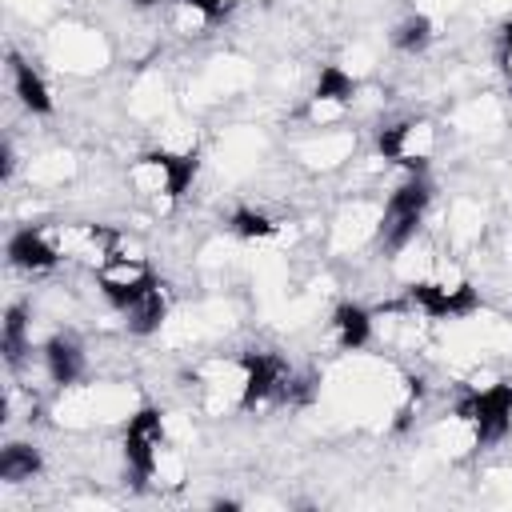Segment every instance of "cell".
I'll list each match as a JSON object with an SVG mask.
<instances>
[{
	"label": "cell",
	"mask_w": 512,
	"mask_h": 512,
	"mask_svg": "<svg viewBox=\"0 0 512 512\" xmlns=\"http://www.w3.org/2000/svg\"><path fill=\"white\" fill-rule=\"evenodd\" d=\"M196 172H200L196 148H168V144H160V148H148V152L128 160L124 184L132 188V196H140V200H148L156 208H168V204L184 200V192L192 188Z\"/></svg>",
	"instance_id": "cell-1"
},
{
	"label": "cell",
	"mask_w": 512,
	"mask_h": 512,
	"mask_svg": "<svg viewBox=\"0 0 512 512\" xmlns=\"http://www.w3.org/2000/svg\"><path fill=\"white\" fill-rule=\"evenodd\" d=\"M244 388H248V360L236 356H204L188 368V392L192 404L204 416H228L244 412Z\"/></svg>",
	"instance_id": "cell-2"
},
{
	"label": "cell",
	"mask_w": 512,
	"mask_h": 512,
	"mask_svg": "<svg viewBox=\"0 0 512 512\" xmlns=\"http://www.w3.org/2000/svg\"><path fill=\"white\" fill-rule=\"evenodd\" d=\"M428 208H432V184L424 180V172H404L396 180V188L384 192V212H380V236H376V244L388 256H396L408 240H416L424 232Z\"/></svg>",
	"instance_id": "cell-3"
},
{
	"label": "cell",
	"mask_w": 512,
	"mask_h": 512,
	"mask_svg": "<svg viewBox=\"0 0 512 512\" xmlns=\"http://www.w3.org/2000/svg\"><path fill=\"white\" fill-rule=\"evenodd\" d=\"M404 296H408L432 324H440V320H468V316H476L480 304H484V300H480V288H476L452 260H444L432 276L404 284Z\"/></svg>",
	"instance_id": "cell-4"
},
{
	"label": "cell",
	"mask_w": 512,
	"mask_h": 512,
	"mask_svg": "<svg viewBox=\"0 0 512 512\" xmlns=\"http://www.w3.org/2000/svg\"><path fill=\"white\" fill-rule=\"evenodd\" d=\"M176 444V428L172 416L160 412L156 404H140L128 420H124V436H120V456H124V476L136 488H148L156 460L164 456V448Z\"/></svg>",
	"instance_id": "cell-5"
},
{
	"label": "cell",
	"mask_w": 512,
	"mask_h": 512,
	"mask_svg": "<svg viewBox=\"0 0 512 512\" xmlns=\"http://www.w3.org/2000/svg\"><path fill=\"white\" fill-rule=\"evenodd\" d=\"M376 152L388 164H396L400 172H424L432 164V156L440 152V128L428 116H404V120L380 128Z\"/></svg>",
	"instance_id": "cell-6"
},
{
	"label": "cell",
	"mask_w": 512,
	"mask_h": 512,
	"mask_svg": "<svg viewBox=\"0 0 512 512\" xmlns=\"http://www.w3.org/2000/svg\"><path fill=\"white\" fill-rule=\"evenodd\" d=\"M52 244L60 252L64 264H84V268H100L108 256H116L128 236L104 220H68V224H48Z\"/></svg>",
	"instance_id": "cell-7"
},
{
	"label": "cell",
	"mask_w": 512,
	"mask_h": 512,
	"mask_svg": "<svg viewBox=\"0 0 512 512\" xmlns=\"http://www.w3.org/2000/svg\"><path fill=\"white\" fill-rule=\"evenodd\" d=\"M452 412H460V416L476 428L480 448L500 444V440L512 432V380L472 384V388L452 404Z\"/></svg>",
	"instance_id": "cell-8"
},
{
	"label": "cell",
	"mask_w": 512,
	"mask_h": 512,
	"mask_svg": "<svg viewBox=\"0 0 512 512\" xmlns=\"http://www.w3.org/2000/svg\"><path fill=\"white\" fill-rule=\"evenodd\" d=\"M92 280H96V292L116 308V312H124L136 296H144L160 276H156V268L148 264V256L144 252H136V248H120L116 256H108L96 272H92Z\"/></svg>",
	"instance_id": "cell-9"
},
{
	"label": "cell",
	"mask_w": 512,
	"mask_h": 512,
	"mask_svg": "<svg viewBox=\"0 0 512 512\" xmlns=\"http://www.w3.org/2000/svg\"><path fill=\"white\" fill-rule=\"evenodd\" d=\"M356 152V132L348 124H336V128H308L296 144H292V156L300 168L308 172H336L352 160Z\"/></svg>",
	"instance_id": "cell-10"
},
{
	"label": "cell",
	"mask_w": 512,
	"mask_h": 512,
	"mask_svg": "<svg viewBox=\"0 0 512 512\" xmlns=\"http://www.w3.org/2000/svg\"><path fill=\"white\" fill-rule=\"evenodd\" d=\"M4 252H8V264L20 268V272H28V276L52 272L56 264H64L60 252H56V244H52L48 224H20V228L8 236Z\"/></svg>",
	"instance_id": "cell-11"
},
{
	"label": "cell",
	"mask_w": 512,
	"mask_h": 512,
	"mask_svg": "<svg viewBox=\"0 0 512 512\" xmlns=\"http://www.w3.org/2000/svg\"><path fill=\"white\" fill-rule=\"evenodd\" d=\"M232 12V0H172L164 8V28L180 40H200L216 24H224Z\"/></svg>",
	"instance_id": "cell-12"
},
{
	"label": "cell",
	"mask_w": 512,
	"mask_h": 512,
	"mask_svg": "<svg viewBox=\"0 0 512 512\" xmlns=\"http://www.w3.org/2000/svg\"><path fill=\"white\" fill-rule=\"evenodd\" d=\"M40 360H44V372H48V384L52 388L80 384L84 372H88V352H84V344L72 332H52L40 344Z\"/></svg>",
	"instance_id": "cell-13"
},
{
	"label": "cell",
	"mask_w": 512,
	"mask_h": 512,
	"mask_svg": "<svg viewBox=\"0 0 512 512\" xmlns=\"http://www.w3.org/2000/svg\"><path fill=\"white\" fill-rule=\"evenodd\" d=\"M328 336H332V344L340 352H364L376 340V316H372V308H364L356 300L336 304V312L328 320Z\"/></svg>",
	"instance_id": "cell-14"
},
{
	"label": "cell",
	"mask_w": 512,
	"mask_h": 512,
	"mask_svg": "<svg viewBox=\"0 0 512 512\" xmlns=\"http://www.w3.org/2000/svg\"><path fill=\"white\" fill-rule=\"evenodd\" d=\"M8 84H12V96H16V100H20L28 112L48 116V112L56 108L48 80H44V76L32 68V60H24V56H16V52H8Z\"/></svg>",
	"instance_id": "cell-15"
},
{
	"label": "cell",
	"mask_w": 512,
	"mask_h": 512,
	"mask_svg": "<svg viewBox=\"0 0 512 512\" xmlns=\"http://www.w3.org/2000/svg\"><path fill=\"white\" fill-rule=\"evenodd\" d=\"M168 312H172V300H168V288L156 280L144 296H136L120 316H124V328L132 332V336H152V332H160L164 328V320H168Z\"/></svg>",
	"instance_id": "cell-16"
},
{
	"label": "cell",
	"mask_w": 512,
	"mask_h": 512,
	"mask_svg": "<svg viewBox=\"0 0 512 512\" xmlns=\"http://www.w3.org/2000/svg\"><path fill=\"white\" fill-rule=\"evenodd\" d=\"M0 348H4V360L8 368L20 364L36 344H32V312L24 304H8L4 308V324H0Z\"/></svg>",
	"instance_id": "cell-17"
},
{
	"label": "cell",
	"mask_w": 512,
	"mask_h": 512,
	"mask_svg": "<svg viewBox=\"0 0 512 512\" xmlns=\"http://www.w3.org/2000/svg\"><path fill=\"white\" fill-rule=\"evenodd\" d=\"M40 468H44V456H40L36 444H28V440H8V444L0 448V480H4V484H28V480L40 476Z\"/></svg>",
	"instance_id": "cell-18"
},
{
	"label": "cell",
	"mask_w": 512,
	"mask_h": 512,
	"mask_svg": "<svg viewBox=\"0 0 512 512\" xmlns=\"http://www.w3.org/2000/svg\"><path fill=\"white\" fill-rule=\"evenodd\" d=\"M228 224L240 240H276V236H284V220L268 216L264 208H236L228 216Z\"/></svg>",
	"instance_id": "cell-19"
},
{
	"label": "cell",
	"mask_w": 512,
	"mask_h": 512,
	"mask_svg": "<svg viewBox=\"0 0 512 512\" xmlns=\"http://www.w3.org/2000/svg\"><path fill=\"white\" fill-rule=\"evenodd\" d=\"M432 36H436L432 20H428L424 12H412V16H404V20L396 24V32H392V44H396L404 56H416V52H424V48L432 44Z\"/></svg>",
	"instance_id": "cell-20"
},
{
	"label": "cell",
	"mask_w": 512,
	"mask_h": 512,
	"mask_svg": "<svg viewBox=\"0 0 512 512\" xmlns=\"http://www.w3.org/2000/svg\"><path fill=\"white\" fill-rule=\"evenodd\" d=\"M496 64H500V72H504V80L512 84V20L504 24V32H500V48H496Z\"/></svg>",
	"instance_id": "cell-21"
},
{
	"label": "cell",
	"mask_w": 512,
	"mask_h": 512,
	"mask_svg": "<svg viewBox=\"0 0 512 512\" xmlns=\"http://www.w3.org/2000/svg\"><path fill=\"white\" fill-rule=\"evenodd\" d=\"M132 4H136V8H168L172 0H132Z\"/></svg>",
	"instance_id": "cell-22"
}]
</instances>
